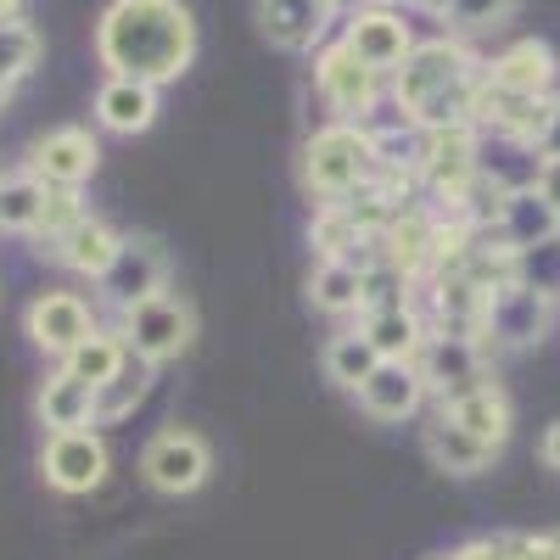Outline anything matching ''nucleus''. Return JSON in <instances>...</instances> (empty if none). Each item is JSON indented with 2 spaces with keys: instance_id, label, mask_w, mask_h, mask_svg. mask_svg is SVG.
Masks as SVG:
<instances>
[{
  "instance_id": "393cba45",
  "label": "nucleus",
  "mask_w": 560,
  "mask_h": 560,
  "mask_svg": "<svg viewBox=\"0 0 560 560\" xmlns=\"http://www.w3.org/2000/svg\"><path fill=\"white\" fill-rule=\"evenodd\" d=\"M45 191H51V185H39L28 168L0 174V230H12V236H34V224L45 213Z\"/></svg>"
},
{
  "instance_id": "0eeeda50",
  "label": "nucleus",
  "mask_w": 560,
  "mask_h": 560,
  "mask_svg": "<svg viewBox=\"0 0 560 560\" xmlns=\"http://www.w3.org/2000/svg\"><path fill=\"white\" fill-rule=\"evenodd\" d=\"M555 319V303L544 287L533 280H510V287H493L488 292V314H482V348L499 342V348H533L544 342Z\"/></svg>"
},
{
  "instance_id": "2eb2a0df",
  "label": "nucleus",
  "mask_w": 560,
  "mask_h": 560,
  "mask_svg": "<svg viewBox=\"0 0 560 560\" xmlns=\"http://www.w3.org/2000/svg\"><path fill=\"white\" fill-rule=\"evenodd\" d=\"M482 79L504 96H522V102H544L555 96V79H560V62L544 39H516L504 45L493 62H482Z\"/></svg>"
},
{
  "instance_id": "5701e85b",
  "label": "nucleus",
  "mask_w": 560,
  "mask_h": 560,
  "mask_svg": "<svg viewBox=\"0 0 560 560\" xmlns=\"http://www.w3.org/2000/svg\"><path fill=\"white\" fill-rule=\"evenodd\" d=\"M359 331L370 337V348H376L382 359H415L420 342H427V325H420V314L409 303H387V308H364V325Z\"/></svg>"
},
{
  "instance_id": "20e7f679",
  "label": "nucleus",
  "mask_w": 560,
  "mask_h": 560,
  "mask_svg": "<svg viewBox=\"0 0 560 560\" xmlns=\"http://www.w3.org/2000/svg\"><path fill=\"white\" fill-rule=\"evenodd\" d=\"M124 348H129V359H140V364H168V359H179L185 348H191V337H197V308L185 303L179 292H152V298H140L135 308H124Z\"/></svg>"
},
{
  "instance_id": "a878e982",
  "label": "nucleus",
  "mask_w": 560,
  "mask_h": 560,
  "mask_svg": "<svg viewBox=\"0 0 560 560\" xmlns=\"http://www.w3.org/2000/svg\"><path fill=\"white\" fill-rule=\"evenodd\" d=\"M124 364H129V348H124L118 331H90V337L62 359L68 376H79V382H90V387H107Z\"/></svg>"
},
{
  "instance_id": "f8f14e48",
  "label": "nucleus",
  "mask_w": 560,
  "mask_h": 560,
  "mask_svg": "<svg viewBox=\"0 0 560 560\" xmlns=\"http://www.w3.org/2000/svg\"><path fill=\"white\" fill-rule=\"evenodd\" d=\"M23 331H28V342L39 353L68 359L90 331H96V314H90V303L79 292H39L28 303V314H23Z\"/></svg>"
},
{
  "instance_id": "c85d7f7f",
  "label": "nucleus",
  "mask_w": 560,
  "mask_h": 560,
  "mask_svg": "<svg viewBox=\"0 0 560 560\" xmlns=\"http://www.w3.org/2000/svg\"><path fill=\"white\" fill-rule=\"evenodd\" d=\"M34 62H39V34H34V23H23V18L0 23V102H7L12 90L28 79Z\"/></svg>"
},
{
  "instance_id": "72a5a7b5",
  "label": "nucleus",
  "mask_w": 560,
  "mask_h": 560,
  "mask_svg": "<svg viewBox=\"0 0 560 560\" xmlns=\"http://www.w3.org/2000/svg\"><path fill=\"white\" fill-rule=\"evenodd\" d=\"M533 185H538V191L560 208V158H549V163H538V174H533Z\"/></svg>"
},
{
  "instance_id": "6ab92c4d",
  "label": "nucleus",
  "mask_w": 560,
  "mask_h": 560,
  "mask_svg": "<svg viewBox=\"0 0 560 560\" xmlns=\"http://www.w3.org/2000/svg\"><path fill=\"white\" fill-rule=\"evenodd\" d=\"M118 230L107 224V219H79L73 230H62V236L57 242H45L39 253H51L62 269H73V275H84V280H102V269L113 264V253H118Z\"/></svg>"
},
{
  "instance_id": "c9c22d12",
  "label": "nucleus",
  "mask_w": 560,
  "mask_h": 560,
  "mask_svg": "<svg viewBox=\"0 0 560 560\" xmlns=\"http://www.w3.org/2000/svg\"><path fill=\"white\" fill-rule=\"evenodd\" d=\"M325 7H331V12H337V7H348V0H325Z\"/></svg>"
},
{
  "instance_id": "2f4dec72",
  "label": "nucleus",
  "mask_w": 560,
  "mask_h": 560,
  "mask_svg": "<svg viewBox=\"0 0 560 560\" xmlns=\"http://www.w3.org/2000/svg\"><path fill=\"white\" fill-rule=\"evenodd\" d=\"M79 219H84V202H79V191H45V213H39V224H34L39 247H45V242H57L62 230H73Z\"/></svg>"
},
{
  "instance_id": "e433bc0d",
  "label": "nucleus",
  "mask_w": 560,
  "mask_h": 560,
  "mask_svg": "<svg viewBox=\"0 0 560 560\" xmlns=\"http://www.w3.org/2000/svg\"><path fill=\"white\" fill-rule=\"evenodd\" d=\"M448 560H454V555H448Z\"/></svg>"
},
{
  "instance_id": "4be33fe9",
  "label": "nucleus",
  "mask_w": 560,
  "mask_h": 560,
  "mask_svg": "<svg viewBox=\"0 0 560 560\" xmlns=\"http://www.w3.org/2000/svg\"><path fill=\"white\" fill-rule=\"evenodd\" d=\"M420 443H427V459L438 465V471H448V477H477V471H488V465H493V454H499V448L477 443L471 432L448 427L443 415L432 420L427 432H420Z\"/></svg>"
},
{
  "instance_id": "f257e3e1",
  "label": "nucleus",
  "mask_w": 560,
  "mask_h": 560,
  "mask_svg": "<svg viewBox=\"0 0 560 560\" xmlns=\"http://www.w3.org/2000/svg\"><path fill=\"white\" fill-rule=\"evenodd\" d=\"M96 62L113 79L163 90L197 62V18L179 0H113L96 18Z\"/></svg>"
},
{
  "instance_id": "7c9ffc66",
  "label": "nucleus",
  "mask_w": 560,
  "mask_h": 560,
  "mask_svg": "<svg viewBox=\"0 0 560 560\" xmlns=\"http://www.w3.org/2000/svg\"><path fill=\"white\" fill-rule=\"evenodd\" d=\"M432 18H443L448 28H465V34H482V28H499L510 12H516V0H420Z\"/></svg>"
},
{
  "instance_id": "7ed1b4c3",
  "label": "nucleus",
  "mask_w": 560,
  "mask_h": 560,
  "mask_svg": "<svg viewBox=\"0 0 560 560\" xmlns=\"http://www.w3.org/2000/svg\"><path fill=\"white\" fill-rule=\"evenodd\" d=\"M370 174H376V135L364 124L331 118L303 140V185H308V197H319V208L348 202Z\"/></svg>"
},
{
  "instance_id": "473e14b6",
  "label": "nucleus",
  "mask_w": 560,
  "mask_h": 560,
  "mask_svg": "<svg viewBox=\"0 0 560 560\" xmlns=\"http://www.w3.org/2000/svg\"><path fill=\"white\" fill-rule=\"evenodd\" d=\"M527 158H538V163L560 158V96L544 102V118H538V129H533V140H527Z\"/></svg>"
},
{
  "instance_id": "aec40b11",
  "label": "nucleus",
  "mask_w": 560,
  "mask_h": 560,
  "mask_svg": "<svg viewBox=\"0 0 560 560\" xmlns=\"http://www.w3.org/2000/svg\"><path fill=\"white\" fill-rule=\"evenodd\" d=\"M96 124L113 135H147L158 124V84L107 73V84L96 90Z\"/></svg>"
},
{
  "instance_id": "f704fd0d",
  "label": "nucleus",
  "mask_w": 560,
  "mask_h": 560,
  "mask_svg": "<svg viewBox=\"0 0 560 560\" xmlns=\"http://www.w3.org/2000/svg\"><path fill=\"white\" fill-rule=\"evenodd\" d=\"M538 454H544V465H549V471H560V420H555V427L544 432V443H538Z\"/></svg>"
},
{
  "instance_id": "412c9836",
  "label": "nucleus",
  "mask_w": 560,
  "mask_h": 560,
  "mask_svg": "<svg viewBox=\"0 0 560 560\" xmlns=\"http://www.w3.org/2000/svg\"><path fill=\"white\" fill-rule=\"evenodd\" d=\"M39 409V427H51V432H79V427H96V387L68 376V370H51L34 398Z\"/></svg>"
},
{
  "instance_id": "1a4fd4ad",
  "label": "nucleus",
  "mask_w": 560,
  "mask_h": 560,
  "mask_svg": "<svg viewBox=\"0 0 560 560\" xmlns=\"http://www.w3.org/2000/svg\"><path fill=\"white\" fill-rule=\"evenodd\" d=\"M96 163H102V147H96V135L79 129V124H62V129L39 135L28 147V174L39 185H51V191H79V185L96 174Z\"/></svg>"
},
{
  "instance_id": "a211bd4d",
  "label": "nucleus",
  "mask_w": 560,
  "mask_h": 560,
  "mask_svg": "<svg viewBox=\"0 0 560 560\" xmlns=\"http://www.w3.org/2000/svg\"><path fill=\"white\" fill-rule=\"evenodd\" d=\"M438 415L448 420V427L471 432L477 443H488V448H504V438H510V398L493 382H477V387H465L454 398H438Z\"/></svg>"
},
{
  "instance_id": "6e6552de",
  "label": "nucleus",
  "mask_w": 560,
  "mask_h": 560,
  "mask_svg": "<svg viewBox=\"0 0 560 560\" xmlns=\"http://www.w3.org/2000/svg\"><path fill=\"white\" fill-rule=\"evenodd\" d=\"M107 443L79 427V432H51L39 448V477L51 482L57 493H96L107 482Z\"/></svg>"
},
{
  "instance_id": "dca6fc26",
  "label": "nucleus",
  "mask_w": 560,
  "mask_h": 560,
  "mask_svg": "<svg viewBox=\"0 0 560 560\" xmlns=\"http://www.w3.org/2000/svg\"><path fill=\"white\" fill-rule=\"evenodd\" d=\"M482 342H465V337H427L420 342V353H415V364H420V382H427V393H438V398H454V393H465V387H477V382H488V364H482Z\"/></svg>"
},
{
  "instance_id": "9d476101",
  "label": "nucleus",
  "mask_w": 560,
  "mask_h": 560,
  "mask_svg": "<svg viewBox=\"0 0 560 560\" xmlns=\"http://www.w3.org/2000/svg\"><path fill=\"white\" fill-rule=\"evenodd\" d=\"M493 236L510 247V253H538V247H555L560 242V208L538 191V185H510L499 197V213H493Z\"/></svg>"
},
{
  "instance_id": "bb28decb",
  "label": "nucleus",
  "mask_w": 560,
  "mask_h": 560,
  "mask_svg": "<svg viewBox=\"0 0 560 560\" xmlns=\"http://www.w3.org/2000/svg\"><path fill=\"white\" fill-rule=\"evenodd\" d=\"M319 364H325V376H331L342 393H359V387L370 382V370L382 364V353L370 348V337H364V331H342V337L325 342Z\"/></svg>"
},
{
  "instance_id": "f3484780",
  "label": "nucleus",
  "mask_w": 560,
  "mask_h": 560,
  "mask_svg": "<svg viewBox=\"0 0 560 560\" xmlns=\"http://www.w3.org/2000/svg\"><path fill=\"white\" fill-rule=\"evenodd\" d=\"M427 398V382H420V364L415 359H382L370 370V382L359 387V409L370 420H409Z\"/></svg>"
},
{
  "instance_id": "f03ea898",
  "label": "nucleus",
  "mask_w": 560,
  "mask_h": 560,
  "mask_svg": "<svg viewBox=\"0 0 560 560\" xmlns=\"http://www.w3.org/2000/svg\"><path fill=\"white\" fill-rule=\"evenodd\" d=\"M477 90H482V62L459 39H415V51L393 73V102L409 129L471 124Z\"/></svg>"
},
{
  "instance_id": "4468645a",
  "label": "nucleus",
  "mask_w": 560,
  "mask_h": 560,
  "mask_svg": "<svg viewBox=\"0 0 560 560\" xmlns=\"http://www.w3.org/2000/svg\"><path fill=\"white\" fill-rule=\"evenodd\" d=\"M342 45L376 73H398V62L415 51V34L393 7H359L342 28Z\"/></svg>"
},
{
  "instance_id": "c756f323",
  "label": "nucleus",
  "mask_w": 560,
  "mask_h": 560,
  "mask_svg": "<svg viewBox=\"0 0 560 560\" xmlns=\"http://www.w3.org/2000/svg\"><path fill=\"white\" fill-rule=\"evenodd\" d=\"M147 382H152V364H124L107 387H96V427H113V420L135 415V404L147 398Z\"/></svg>"
},
{
  "instance_id": "ddd939ff",
  "label": "nucleus",
  "mask_w": 560,
  "mask_h": 560,
  "mask_svg": "<svg viewBox=\"0 0 560 560\" xmlns=\"http://www.w3.org/2000/svg\"><path fill=\"white\" fill-rule=\"evenodd\" d=\"M253 18L275 51H292V57L319 51L325 28H331V7L325 0H253Z\"/></svg>"
},
{
  "instance_id": "39448f33",
  "label": "nucleus",
  "mask_w": 560,
  "mask_h": 560,
  "mask_svg": "<svg viewBox=\"0 0 560 560\" xmlns=\"http://www.w3.org/2000/svg\"><path fill=\"white\" fill-rule=\"evenodd\" d=\"M314 90L342 124H364L370 113H376V102H382V73L364 68L337 39V45H319L314 51Z\"/></svg>"
},
{
  "instance_id": "b1692460",
  "label": "nucleus",
  "mask_w": 560,
  "mask_h": 560,
  "mask_svg": "<svg viewBox=\"0 0 560 560\" xmlns=\"http://www.w3.org/2000/svg\"><path fill=\"white\" fill-rule=\"evenodd\" d=\"M308 303L325 314H359L364 308V264L353 258H319L308 275Z\"/></svg>"
},
{
  "instance_id": "423d86ee",
  "label": "nucleus",
  "mask_w": 560,
  "mask_h": 560,
  "mask_svg": "<svg viewBox=\"0 0 560 560\" xmlns=\"http://www.w3.org/2000/svg\"><path fill=\"white\" fill-rule=\"evenodd\" d=\"M213 471V448L191 432V427H163L147 448H140V477L147 488L179 499V493H197Z\"/></svg>"
},
{
  "instance_id": "9b49d317",
  "label": "nucleus",
  "mask_w": 560,
  "mask_h": 560,
  "mask_svg": "<svg viewBox=\"0 0 560 560\" xmlns=\"http://www.w3.org/2000/svg\"><path fill=\"white\" fill-rule=\"evenodd\" d=\"M96 287H102V298L113 308H135L140 298H152V292L168 287V253L152 236H124Z\"/></svg>"
},
{
  "instance_id": "cd10ccee",
  "label": "nucleus",
  "mask_w": 560,
  "mask_h": 560,
  "mask_svg": "<svg viewBox=\"0 0 560 560\" xmlns=\"http://www.w3.org/2000/svg\"><path fill=\"white\" fill-rule=\"evenodd\" d=\"M308 242L319 247V258H353V247H376V236L342 208V202H325L319 219L308 224ZM359 264V258H353Z\"/></svg>"
}]
</instances>
